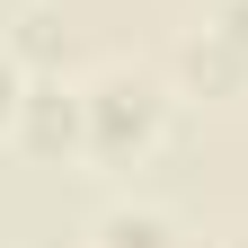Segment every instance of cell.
Returning <instances> with one entry per match:
<instances>
[{
	"instance_id": "cell-1",
	"label": "cell",
	"mask_w": 248,
	"mask_h": 248,
	"mask_svg": "<svg viewBox=\"0 0 248 248\" xmlns=\"http://www.w3.org/2000/svg\"><path fill=\"white\" fill-rule=\"evenodd\" d=\"M80 107H89V160L98 169H133L169 133V89L142 80V71H98L80 89Z\"/></svg>"
},
{
	"instance_id": "cell-2",
	"label": "cell",
	"mask_w": 248,
	"mask_h": 248,
	"mask_svg": "<svg viewBox=\"0 0 248 248\" xmlns=\"http://www.w3.org/2000/svg\"><path fill=\"white\" fill-rule=\"evenodd\" d=\"M9 133L36 151V160H89V107H80V89L62 80V71H36V80H27Z\"/></svg>"
},
{
	"instance_id": "cell-3",
	"label": "cell",
	"mask_w": 248,
	"mask_h": 248,
	"mask_svg": "<svg viewBox=\"0 0 248 248\" xmlns=\"http://www.w3.org/2000/svg\"><path fill=\"white\" fill-rule=\"evenodd\" d=\"M177 80L195 89V98H239V89H248V62L213 36V27H195V36L177 45Z\"/></svg>"
},
{
	"instance_id": "cell-4",
	"label": "cell",
	"mask_w": 248,
	"mask_h": 248,
	"mask_svg": "<svg viewBox=\"0 0 248 248\" xmlns=\"http://www.w3.org/2000/svg\"><path fill=\"white\" fill-rule=\"evenodd\" d=\"M89 248H177V222L151 204H107L98 231H89Z\"/></svg>"
},
{
	"instance_id": "cell-5",
	"label": "cell",
	"mask_w": 248,
	"mask_h": 248,
	"mask_svg": "<svg viewBox=\"0 0 248 248\" xmlns=\"http://www.w3.org/2000/svg\"><path fill=\"white\" fill-rule=\"evenodd\" d=\"M0 45H9L27 71H62V27H53V9H18V27Z\"/></svg>"
},
{
	"instance_id": "cell-6",
	"label": "cell",
	"mask_w": 248,
	"mask_h": 248,
	"mask_svg": "<svg viewBox=\"0 0 248 248\" xmlns=\"http://www.w3.org/2000/svg\"><path fill=\"white\" fill-rule=\"evenodd\" d=\"M204 27H213V36H222V45L248 62V0H213V9H204Z\"/></svg>"
},
{
	"instance_id": "cell-7",
	"label": "cell",
	"mask_w": 248,
	"mask_h": 248,
	"mask_svg": "<svg viewBox=\"0 0 248 248\" xmlns=\"http://www.w3.org/2000/svg\"><path fill=\"white\" fill-rule=\"evenodd\" d=\"M27 80H36V71H27V62H18L9 45H0V124H18V98H27Z\"/></svg>"
}]
</instances>
